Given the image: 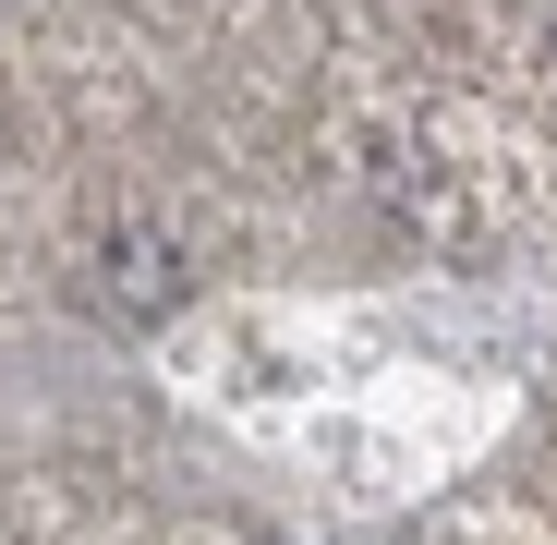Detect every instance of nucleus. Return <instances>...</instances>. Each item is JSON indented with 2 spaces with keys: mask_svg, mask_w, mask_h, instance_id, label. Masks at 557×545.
Masks as SVG:
<instances>
[{
  "mask_svg": "<svg viewBox=\"0 0 557 545\" xmlns=\"http://www.w3.org/2000/svg\"><path fill=\"white\" fill-rule=\"evenodd\" d=\"M170 304H182L170 243H158V231H122V315H170Z\"/></svg>",
  "mask_w": 557,
  "mask_h": 545,
  "instance_id": "1",
  "label": "nucleus"
}]
</instances>
